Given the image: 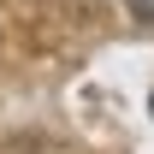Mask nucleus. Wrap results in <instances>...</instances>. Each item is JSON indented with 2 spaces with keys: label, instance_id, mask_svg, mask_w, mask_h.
<instances>
[{
  "label": "nucleus",
  "instance_id": "f257e3e1",
  "mask_svg": "<svg viewBox=\"0 0 154 154\" xmlns=\"http://www.w3.org/2000/svg\"><path fill=\"white\" fill-rule=\"evenodd\" d=\"M125 6H131V12H136L142 24H154V0H125Z\"/></svg>",
  "mask_w": 154,
  "mask_h": 154
}]
</instances>
